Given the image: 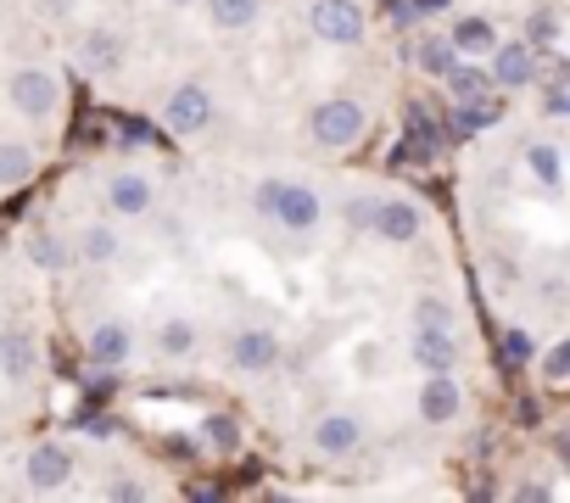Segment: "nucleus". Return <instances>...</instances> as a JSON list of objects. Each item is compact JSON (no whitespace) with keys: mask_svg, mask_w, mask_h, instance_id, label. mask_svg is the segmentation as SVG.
<instances>
[{"mask_svg":"<svg viewBox=\"0 0 570 503\" xmlns=\"http://www.w3.org/2000/svg\"><path fill=\"white\" fill-rule=\"evenodd\" d=\"M23 258L40 269V275H68L73 269V246L62 240V235H51V229H40V235H29V246H23Z\"/></svg>","mask_w":570,"mask_h":503,"instance_id":"21","label":"nucleus"},{"mask_svg":"<svg viewBox=\"0 0 570 503\" xmlns=\"http://www.w3.org/2000/svg\"><path fill=\"white\" fill-rule=\"evenodd\" d=\"M268 224H279L285 235H314L325 224V196L303 179H279V196H274V213Z\"/></svg>","mask_w":570,"mask_h":503,"instance_id":"6","label":"nucleus"},{"mask_svg":"<svg viewBox=\"0 0 570 503\" xmlns=\"http://www.w3.org/2000/svg\"><path fill=\"white\" fill-rule=\"evenodd\" d=\"M308 34L320 46H336V51L364 46V34H370L364 0H314V7H308Z\"/></svg>","mask_w":570,"mask_h":503,"instance_id":"4","label":"nucleus"},{"mask_svg":"<svg viewBox=\"0 0 570 503\" xmlns=\"http://www.w3.org/2000/svg\"><path fill=\"white\" fill-rule=\"evenodd\" d=\"M525 168H531V179L542 190H559V179H564V146L559 140H531L525 146Z\"/></svg>","mask_w":570,"mask_h":503,"instance_id":"25","label":"nucleus"},{"mask_svg":"<svg viewBox=\"0 0 570 503\" xmlns=\"http://www.w3.org/2000/svg\"><path fill=\"white\" fill-rule=\"evenodd\" d=\"M40 375V342L29 325H7L0 331V381L7 386H29Z\"/></svg>","mask_w":570,"mask_h":503,"instance_id":"15","label":"nucleus"},{"mask_svg":"<svg viewBox=\"0 0 570 503\" xmlns=\"http://www.w3.org/2000/svg\"><path fill=\"white\" fill-rule=\"evenodd\" d=\"M409 12H414V18H436V12H448V0H414Z\"/></svg>","mask_w":570,"mask_h":503,"instance_id":"37","label":"nucleus"},{"mask_svg":"<svg viewBox=\"0 0 570 503\" xmlns=\"http://www.w3.org/2000/svg\"><path fill=\"white\" fill-rule=\"evenodd\" d=\"M135 347H140V336H135L129 319H101V325H90V336H85V353H90L96 369H124V364L135 358Z\"/></svg>","mask_w":570,"mask_h":503,"instance_id":"12","label":"nucleus"},{"mask_svg":"<svg viewBox=\"0 0 570 503\" xmlns=\"http://www.w3.org/2000/svg\"><path fill=\"white\" fill-rule=\"evenodd\" d=\"M51 7H62V12H68V7H79V0H51Z\"/></svg>","mask_w":570,"mask_h":503,"instance_id":"40","label":"nucleus"},{"mask_svg":"<svg viewBox=\"0 0 570 503\" xmlns=\"http://www.w3.org/2000/svg\"><path fill=\"white\" fill-rule=\"evenodd\" d=\"M274 196H279V179H257V185H252V213L268 218V213H274Z\"/></svg>","mask_w":570,"mask_h":503,"instance_id":"35","label":"nucleus"},{"mask_svg":"<svg viewBox=\"0 0 570 503\" xmlns=\"http://www.w3.org/2000/svg\"><path fill=\"white\" fill-rule=\"evenodd\" d=\"M498 124H503V107H498L492 90L475 96V101H453V129L459 135H481V129H498Z\"/></svg>","mask_w":570,"mask_h":503,"instance_id":"24","label":"nucleus"},{"mask_svg":"<svg viewBox=\"0 0 570 503\" xmlns=\"http://www.w3.org/2000/svg\"><path fill=\"white\" fill-rule=\"evenodd\" d=\"M409 358L420 369H459V336H453V325H414Z\"/></svg>","mask_w":570,"mask_h":503,"instance_id":"17","label":"nucleus"},{"mask_svg":"<svg viewBox=\"0 0 570 503\" xmlns=\"http://www.w3.org/2000/svg\"><path fill=\"white\" fill-rule=\"evenodd\" d=\"M163 7H168V12H185V7H196V0H163Z\"/></svg>","mask_w":570,"mask_h":503,"instance_id":"39","label":"nucleus"},{"mask_svg":"<svg viewBox=\"0 0 570 503\" xmlns=\"http://www.w3.org/2000/svg\"><path fill=\"white\" fill-rule=\"evenodd\" d=\"M279 358H285V342H279L274 325H240V331L229 336V364H235L240 375H274Z\"/></svg>","mask_w":570,"mask_h":503,"instance_id":"7","label":"nucleus"},{"mask_svg":"<svg viewBox=\"0 0 570 503\" xmlns=\"http://www.w3.org/2000/svg\"><path fill=\"white\" fill-rule=\"evenodd\" d=\"M101 497H112V503H146V497H151V486H146V481H135V475H112V481L101 486Z\"/></svg>","mask_w":570,"mask_h":503,"instance_id":"32","label":"nucleus"},{"mask_svg":"<svg viewBox=\"0 0 570 503\" xmlns=\"http://www.w3.org/2000/svg\"><path fill=\"white\" fill-rule=\"evenodd\" d=\"M537 375H542V386H564V375H570V336H559V342H548V347H537Z\"/></svg>","mask_w":570,"mask_h":503,"instance_id":"28","label":"nucleus"},{"mask_svg":"<svg viewBox=\"0 0 570 503\" xmlns=\"http://www.w3.org/2000/svg\"><path fill=\"white\" fill-rule=\"evenodd\" d=\"M370 218H375V196H370V190H358V196L342 201V224H347L353 235H370Z\"/></svg>","mask_w":570,"mask_h":503,"instance_id":"31","label":"nucleus"},{"mask_svg":"<svg viewBox=\"0 0 570 503\" xmlns=\"http://www.w3.org/2000/svg\"><path fill=\"white\" fill-rule=\"evenodd\" d=\"M73 475H79V453H73L68 442H35L29 458H23L29 492H62Z\"/></svg>","mask_w":570,"mask_h":503,"instance_id":"11","label":"nucleus"},{"mask_svg":"<svg viewBox=\"0 0 570 503\" xmlns=\"http://www.w3.org/2000/svg\"><path fill=\"white\" fill-rule=\"evenodd\" d=\"M196 7L207 12V23H213L218 34H246V29H257V18H263V0H196Z\"/></svg>","mask_w":570,"mask_h":503,"instance_id":"20","label":"nucleus"},{"mask_svg":"<svg viewBox=\"0 0 570 503\" xmlns=\"http://www.w3.org/2000/svg\"><path fill=\"white\" fill-rule=\"evenodd\" d=\"M163 129L168 135H179V140H196V135H207L213 129V118H218V101H213V90L207 85H196V79H185V85H174L168 96H163Z\"/></svg>","mask_w":570,"mask_h":503,"instance_id":"3","label":"nucleus"},{"mask_svg":"<svg viewBox=\"0 0 570 503\" xmlns=\"http://www.w3.org/2000/svg\"><path fill=\"white\" fill-rule=\"evenodd\" d=\"M537 62H542V51H531L525 40H498L487 51V79H492V90L514 96V90L537 85Z\"/></svg>","mask_w":570,"mask_h":503,"instance_id":"8","label":"nucleus"},{"mask_svg":"<svg viewBox=\"0 0 570 503\" xmlns=\"http://www.w3.org/2000/svg\"><path fill=\"white\" fill-rule=\"evenodd\" d=\"M370 235L386 240V246H414L425 235V213L414 196H375V218H370Z\"/></svg>","mask_w":570,"mask_h":503,"instance_id":"9","label":"nucleus"},{"mask_svg":"<svg viewBox=\"0 0 570 503\" xmlns=\"http://www.w3.org/2000/svg\"><path fill=\"white\" fill-rule=\"evenodd\" d=\"M542 297L559 303V297H564V275H548V280H542Z\"/></svg>","mask_w":570,"mask_h":503,"instance_id":"38","label":"nucleus"},{"mask_svg":"<svg viewBox=\"0 0 570 503\" xmlns=\"http://www.w3.org/2000/svg\"><path fill=\"white\" fill-rule=\"evenodd\" d=\"M308 447H314L320 458H353V453L364 447V414H353V408L320 414V420L308 425Z\"/></svg>","mask_w":570,"mask_h":503,"instance_id":"10","label":"nucleus"},{"mask_svg":"<svg viewBox=\"0 0 570 503\" xmlns=\"http://www.w3.org/2000/svg\"><path fill=\"white\" fill-rule=\"evenodd\" d=\"M537 347H542V342H537V336H531L525 325H509V331H503V358H509L514 369H531Z\"/></svg>","mask_w":570,"mask_h":503,"instance_id":"29","label":"nucleus"},{"mask_svg":"<svg viewBox=\"0 0 570 503\" xmlns=\"http://www.w3.org/2000/svg\"><path fill=\"white\" fill-rule=\"evenodd\" d=\"M151 347H157V358H168V364H185V358L202 347V331H196V319H185V314H168V319H157V331H151Z\"/></svg>","mask_w":570,"mask_h":503,"instance_id":"18","label":"nucleus"},{"mask_svg":"<svg viewBox=\"0 0 570 503\" xmlns=\"http://www.w3.org/2000/svg\"><path fill=\"white\" fill-rule=\"evenodd\" d=\"M240 442H246V431H240L235 414H207V420H202V447H207L213 458H235Z\"/></svg>","mask_w":570,"mask_h":503,"instance_id":"26","label":"nucleus"},{"mask_svg":"<svg viewBox=\"0 0 570 503\" xmlns=\"http://www.w3.org/2000/svg\"><path fill=\"white\" fill-rule=\"evenodd\" d=\"M414 408H420V420H425V425H453V420L464 414V392H459L453 369H425Z\"/></svg>","mask_w":570,"mask_h":503,"instance_id":"13","label":"nucleus"},{"mask_svg":"<svg viewBox=\"0 0 570 503\" xmlns=\"http://www.w3.org/2000/svg\"><path fill=\"white\" fill-rule=\"evenodd\" d=\"M308 135H314V146H325V151H353V146H364V135H370V107H364L358 96H325V101L308 112Z\"/></svg>","mask_w":570,"mask_h":503,"instance_id":"1","label":"nucleus"},{"mask_svg":"<svg viewBox=\"0 0 570 503\" xmlns=\"http://www.w3.org/2000/svg\"><path fill=\"white\" fill-rule=\"evenodd\" d=\"M7 101H12V112L18 118H29V124H51L57 112H62V79L51 73V68H18L12 79H7Z\"/></svg>","mask_w":570,"mask_h":503,"instance_id":"2","label":"nucleus"},{"mask_svg":"<svg viewBox=\"0 0 570 503\" xmlns=\"http://www.w3.org/2000/svg\"><path fill=\"white\" fill-rule=\"evenodd\" d=\"M101 207H107V218L135 224V218H146L157 207V179L140 174V168H112L107 185H101Z\"/></svg>","mask_w":570,"mask_h":503,"instance_id":"5","label":"nucleus"},{"mask_svg":"<svg viewBox=\"0 0 570 503\" xmlns=\"http://www.w3.org/2000/svg\"><path fill=\"white\" fill-rule=\"evenodd\" d=\"M442 34H448V46H453L459 57H470V62H487V51L503 40V34H498V23H492L487 12H459Z\"/></svg>","mask_w":570,"mask_h":503,"instance_id":"16","label":"nucleus"},{"mask_svg":"<svg viewBox=\"0 0 570 503\" xmlns=\"http://www.w3.org/2000/svg\"><path fill=\"white\" fill-rule=\"evenodd\" d=\"M453 62H459V51L448 46V34H436V29H431V34H420V40H414V68H420L425 79H442Z\"/></svg>","mask_w":570,"mask_h":503,"instance_id":"27","label":"nucleus"},{"mask_svg":"<svg viewBox=\"0 0 570 503\" xmlns=\"http://www.w3.org/2000/svg\"><path fill=\"white\" fill-rule=\"evenodd\" d=\"M453 101H475V96H487L492 90V79H487V62H470V57H459L442 79H436Z\"/></svg>","mask_w":570,"mask_h":503,"instance_id":"23","label":"nucleus"},{"mask_svg":"<svg viewBox=\"0 0 570 503\" xmlns=\"http://www.w3.org/2000/svg\"><path fill=\"white\" fill-rule=\"evenodd\" d=\"M542 118H548V124H564V118H570V85H564V79H553V85L542 90Z\"/></svg>","mask_w":570,"mask_h":503,"instance_id":"33","label":"nucleus"},{"mask_svg":"<svg viewBox=\"0 0 570 503\" xmlns=\"http://www.w3.org/2000/svg\"><path fill=\"white\" fill-rule=\"evenodd\" d=\"M68 246H73V264L107 269V264L124 258V229H118V218H96V224H79V235Z\"/></svg>","mask_w":570,"mask_h":503,"instance_id":"14","label":"nucleus"},{"mask_svg":"<svg viewBox=\"0 0 570 503\" xmlns=\"http://www.w3.org/2000/svg\"><path fill=\"white\" fill-rule=\"evenodd\" d=\"M531 51H553L559 46V12H531V23H525V34H520Z\"/></svg>","mask_w":570,"mask_h":503,"instance_id":"30","label":"nucleus"},{"mask_svg":"<svg viewBox=\"0 0 570 503\" xmlns=\"http://www.w3.org/2000/svg\"><path fill=\"white\" fill-rule=\"evenodd\" d=\"M79 62H85L90 73H118V68H124V40H118L112 29H90V34L79 40Z\"/></svg>","mask_w":570,"mask_h":503,"instance_id":"22","label":"nucleus"},{"mask_svg":"<svg viewBox=\"0 0 570 503\" xmlns=\"http://www.w3.org/2000/svg\"><path fill=\"white\" fill-rule=\"evenodd\" d=\"M459 314H453V303L448 297H420L414 303V325H453Z\"/></svg>","mask_w":570,"mask_h":503,"instance_id":"34","label":"nucleus"},{"mask_svg":"<svg viewBox=\"0 0 570 503\" xmlns=\"http://www.w3.org/2000/svg\"><path fill=\"white\" fill-rule=\"evenodd\" d=\"M40 174V151L35 140H0V190H23Z\"/></svg>","mask_w":570,"mask_h":503,"instance_id":"19","label":"nucleus"},{"mask_svg":"<svg viewBox=\"0 0 570 503\" xmlns=\"http://www.w3.org/2000/svg\"><path fill=\"white\" fill-rule=\"evenodd\" d=\"M514 497H520V503H542V497H553V492H548L542 481H520V486H514Z\"/></svg>","mask_w":570,"mask_h":503,"instance_id":"36","label":"nucleus"}]
</instances>
